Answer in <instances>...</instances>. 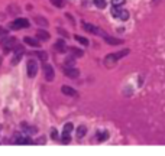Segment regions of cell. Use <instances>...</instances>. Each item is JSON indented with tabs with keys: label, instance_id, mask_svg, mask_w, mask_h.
Wrapping results in <instances>:
<instances>
[{
	"label": "cell",
	"instance_id": "1",
	"mask_svg": "<svg viewBox=\"0 0 165 156\" xmlns=\"http://www.w3.org/2000/svg\"><path fill=\"white\" fill-rule=\"evenodd\" d=\"M9 28L13 30L26 29V28H29V20H28V19H23V17H19V19H15V20L10 23Z\"/></svg>",
	"mask_w": 165,
	"mask_h": 156
},
{
	"label": "cell",
	"instance_id": "2",
	"mask_svg": "<svg viewBox=\"0 0 165 156\" xmlns=\"http://www.w3.org/2000/svg\"><path fill=\"white\" fill-rule=\"evenodd\" d=\"M112 15L116 19H122V20H127L129 19V12L125 9H120V6H113L112 7Z\"/></svg>",
	"mask_w": 165,
	"mask_h": 156
},
{
	"label": "cell",
	"instance_id": "3",
	"mask_svg": "<svg viewBox=\"0 0 165 156\" xmlns=\"http://www.w3.org/2000/svg\"><path fill=\"white\" fill-rule=\"evenodd\" d=\"M26 74L29 78H34L36 74H38V62L34 61V59H29L28 64H26Z\"/></svg>",
	"mask_w": 165,
	"mask_h": 156
},
{
	"label": "cell",
	"instance_id": "4",
	"mask_svg": "<svg viewBox=\"0 0 165 156\" xmlns=\"http://www.w3.org/2000/svg\"><path fill=\"white\" fill-rule=\"evenodd\" d=\"M16 45H17V41H16V38H13V36H6L4 39H2V47L6 49V52L15 49Z\"/></svg>",
	"mask_w": 165,
	"mask_h": 156
},
{
	"label": "cell",
	"instance_id": "5",
	"mask_svg": "<svg viewBox=\"0 0 165 156\" xmlns=\"http://www.w3.org/2000/svg\"><path fill=\"white\" fill-rule=\"evenodd\" d=\"M83 29L90 32V33H93V35H100V36H104V35H106L102 29H99L97 26L91 25V23H85V22H83Z\"/></svg>",
	"mask_w": 165,
	"mask_h": 156
},
{
	"label": "cell",
	"instance_id": "6",
	"mask_svg": "<svg viewBox=\"0 0 165 156\" xmlns=\"http://www.w3.org/2000/svg\"><path fill=\"white\" fill-rule=\"evenodd\" d=\"M23 51H25V49H23L21 45H16V47H15V51H13L15 55H13V58H12V65H17V64H19V61H21L23 54H25Z\"/></svg>",
	"mask_w": 165,
	"mask_h": 156
},
{
	"label": "cell",
	"instance_id": "7",
	"mask_svg": "<svg viewBox=\"0 0 165 156\" xmlns=\"http://www.w3.org/2000/svg\"><path fill=\"white\" fill-rule=\"evenodd\" d=\"M44 77L47 81H52L55 78V71L54 68L49 65V64H45L44 62Z\"/></svg>",
	"mask_w": 165,
	"mask_h": 156
},
{
	"label": "cell",
	"instance_id": "8",
	"mask_svg": "<svg viewBox=\"0 0 165 156\" xmlns=\"http://www.w3.org/2000/svg\"><path fill=\"white\" fill-rule=\"evenodd\" d=\"M61 91H62V94L68 96V97H74V98L78 97V91L71 88V87H68V85H62V87H61Z\"/></svg>",
	"mask_w": 165,
	"mask_h": 156
},
{
	"label": "cell",
	"instance_id": "9",
	"mask_svg": "<svg viewBox=\"0 0 165 156\" xmlns=\"http://www.w3.org/2000/svg\"><path fill=\"white\" fill-rule=\"evenodd\" d=\"M64 72H65V75H67L68 78H78V75H80V71L74 67H65Z\"/></svg>",
	"mask_w": 165,
	"mask_h": 156
},
{
	"label": "cell",
	"instance_id": "10",
	"mask_svg": "<svg viewBox=\"0 0 165 156\" xmlns=\"http://www.w3.org/2000/svg\"><path fill=\"white\" fill-rule=\"evenodd\" d=\"M54 48H55V51L59 52V54L67 52V43H65V41H64V39H58V41L55 42Z\"/></svg>",
	"mask_w": 165,
	"mask_h": 156
},
{
	"label": "cell",
	"instance_id": "11",
	"mask_svg": "<svg viewBox=\"0 0 165 156\" xmlns=\"http://www.w3.org/2000/svg\"><path fill=\"white\" fill-rule=\"evenodd\" d=\"M116 61H117V56L114 54H109L106 58H104V65H106V67H113Z\"/></svg>",
	"mask_w": 165,
	"mask_h": 156
},
{
	"label": "cell",
	"instance_id": "12",
	"mask_svg": "<svg viewBox=\"0 0 165 156\" xmlns=\"http://www.w3.org/2000/svg\"><path fill=\"white\" fill-rule=\"evenodd\" d=\"M15 143H16V145H34V142H32V139L25 137V136H16Z\"/></svg>",
	"mask_w": 165,
	"mask_h": 156
},
{
	"label": "cell",
	"instance_id": "13",
	"mask_svg": "<svg viewBox=\"0 0 165 156\" xmlns=\"http://www.w3.org/2000/svg\"><path fill=\"white\" fill-rule=\"evenodd\" d=\"M49 38H51V35L48 33L47 30H44V29H38V30H36V39H41V41H48Z\"/></svg>",
	"mask_w": 165,
	"mask_h": 156
},
{
	"label": "cell",
	"instance_id": "14",
	"mask_svg": "<svg viewBox=\"0 0 165 156\" xmlns=\"http://www.w3.org/2000/svg\"><path fill=\"white\" fill-rule=\"evenodd\" d=\"M23 41H25V43H28L29 47H34V48H39L41 47V42L39 41H36V39L30 38V36H25L23 38Z\"/></svg>",
	"mask_w": 165,
	"mask_h": 156
},
{
	"label": "cell",
	"instance_id": "15",
	"mask_svg": "<svg viewBox=\"0 0 165 156\" xmlns=\"http://www.w3.org/2000/svg\"><path fill=\"white\" fill-rule=\"evenodd\" d=\"M103 38H104V41H106L107 43H110V45H119V43H123L122 39H116V38H113V36H109V35H104Z\"/></svg>",
	"mask_w": 165,
	"mask_h": 156
},
{
	"label": "cell",
	"instance_id": "16",
	"mask_svg": "<svg viewBox=\"0 0 165 156\" xmlns=\"http://www.w3.org/2000/svg\"><path fill=\"white\" fill-rule=\"evenodd\" d=\"M96 137H97L99 142H104L106 139H109V131H106V130L99 131L97 135H96Z\"/></svg>",
	"mask_w": 165,
	"mask_h": 156
},
{
	"label": "cell",
	"instance_id": "17",
	"mask_svg": "<svg viewBox=\"0 0 165 156\" xmlns=\"http://www.w3.org/2000/svg\"><path fill=\"white\" fill-rule=\"evenodd\" d=\"M85 133H87V129H85V126H78V129H77V137L78 139H81V137H84Z\"/></svg>",
	"mask_w": 165,
	"mask_h": 156
},
{
	"label": "cell",
	"instance_id": "18",
	"mask_svg": "<svg viewBox=\"0 0 165 156\" xmlns=\"http://www.w3.org/2000/svg\"><path fill=\"white\" fill-rule=\"evenodd\" d=\"M35 22H36L39 26H42V28H47V26H48V20H47V19H44V17H41V16L35 17Z\"/></svg>",
	"mask_w": 165,
	"mask_h": 156
},
{
	"label": "cell",
	"instance_id": "19",
	"mask_svg": "<svg viewBox=\"0 0 165 156\" xmlns=\"http://www.w3.org/2000/svg\"><path fill=\"white\" fill-rule=\"evenodd\" d=\"M74 39H76L77 42H80L81 45H85V47L89 45V39H85L84 36H80V35H76V36H74Z\"/></svg>",
	"mask_w": 165,
	"mask_h": 156
},
{
	"label": "cell",
	"instance_id": "20",
	"mask_svg": "<svg viewBox=\"0 0 165 156\" xmlns=\"http://www.w3.org/2000/svg\"><path fill=\"white\" fill-rule=\"evenodd\" d=\"M36 55H38V58L42 61V62H47V59H48V54L45 51H38L36 52Z\"/></svg>",
	"mask_w": 165,
	"mask_h": 156
},
{
	"label": "cell",
	"instance_id": "21",
	"mask_svg": "<svg viewBox=\"0 0 165 156\" xmlns=\"http://www.w3.org/2000/svg\"><path fill=\"white\" fill-rule=\"evenodd\" d=\"M70 52H71L74 56H83V55H84V52L81 51V49H78V48H70Z\"/></svg>",
	"mask_w": 165,
	"mask_h": 156
},
{
	"label": "cell",
	"instance_id": "22",
	"mask_svg": "<svg viewBox=\"0 0 165 156\" xmlns=\"http://www.w3.org/2000/svg\"><path fill=\"white\" fill-rule=\"evenodd\" d=\"M51 3L58 9H62L64 6H65V2H64V0H51Z\"/></svg>",
	"mask_w": 165,
	"mask_h": 156
},
{
	"label": "cell",
	"instance_id": "23",
	"mask_svg": "<svg viewBox=\"0 0 165 156\" xmlns=\"http://www.w3.org/2000/svg\"><path fill=\"white\" fill-rule=\"evenodd\" d=\"M74 64H76L74 55H72V56H68V58L65 59V67H74Z\"/></svg>",
	"mask_w": 165,
	"mask_h": 156
},
{
	"label": "cell",
	"instance_id": "24",
	"mask_svg": "<svg viewBox=\"0 0 165 156\" xmlns=\"http://www.w3.org/2000/svg\"><path fill=\"white\" fill-rule=\"evenodd\" d=\"M94 4H96L99 9H104L107 3H106V0H94Z\"/></svg>",
	"mask_w": 165,
	"mask_h": 156
},
{
	"label": "cell",
	"instance_id": "25",
	"mask_svg": "<svg viewBox=\"0 0 165 156\" xmlns=\"http://www.w3.org/2000/svg\"><path fill=\"white\" fill-rule=\"evenodd\" d=\"M61 140H62V143H70V142H71V136H70V133H62Z\"/></svg>",
	"mask_w": 165,
	"mask_h": 156
},
{
	"label": "cell",
	"instance_id": "26",
	"mask_svg": "<svg viewBox=\"0 0 165 156\" xmlns=\"http://www.w3.org/2000/svg\"><path fill=\"white\" fill-rule=\"evenodd\" d=\"M22 127H23L28 133H35V131H36V129H35V127H30V126H28V124H25V123L22 124Z\"/></svg>",
	"mask_w": 165,
	"mask_h": 156
},
{
	"label": "cell",
	"instance_id": "27",
	"mask_svg": "<svg viewBox=\"0 0 165 156\" xmlns=\"http://www.w3.org/2000/svg\"><path fill=\"white\" fill-rule=\"evenodd\" d=\"M72 129H74V127H72L71 123H67V124L64 126V133H71Z\"/></svg>",
	"mask_w": 165,
	"mask_h": 156
},
{
	"label": "cell",
	"instance_id": "28",
	"mask_svg": "<svg viewBox=\"0 0 165 156\" xmlns=\"http://www.w3.org/2000/svg\"><path fill=\"white\" fill-rule=\"evenodd\" d=\"M129 54V49H123L122 52H117V54H114L116 56H117V59L119 58H123V56H126V55Z\"/></svg>",
	"mask_w": 165,
	"mask_h": 156
},
{
	"label": "cell",
	"instance_id": "29",
	"mask_svg": "<svg viewBox=\"0 0 165 156\" xmlns=\"http://www.w3.org/2000/svg\"><path fill=\"white\" fill-rule=\"evenodd\" d=\"M125 2L126 0H112V4L113 6H122V4H125Z\"/></svg>",
	"mask_w": 165,
	"mask_h": 156
},
{
	"label": "cell",
	"instance_id": "30",
	"mask_svg": "<svg viewBox=\"0 0 165 156\" xmlns=\"http://www.w3.org/2000/svg\"><path fill=\"white\" fill-rule=\"evenodd\" d=\"M51 137L54 140L58 139V133H57V130H55V129H51Z\"/></svg>",
	"mask_w": 165,
	"mask_h": 156
},
{
	"label": "cell",
	"instance_id": "31",
	"mask_svg": "<svg viewBox=\"0 0 165 156\" xmlns=\"http://www.w3.org/2000/svg\"><path fill=\"white\" fill-rule=\"evenodd\" d=\"M58 32H59L61 35H64V36H68V33H67V32H65V30H62L61 28H58Z\"/></svg>",
	"mask_w": 165,
	"mask_h": 156
},
{
	"label": "cell",
	"instance_id": "32",
	"mask_svg": "<svg viewBox=\"0 0 165 156\" xmlns=\"http://www.w3.org/2000/svg\"><path fill=\"white\" fill-rule=\"evenodd\" d=\"M44 142H45V137H41L39 140H36V143L38 145H44Z\"/></svg>",
	"mask_w": 165,
	"mask_h": 156
},
{
	"label": "cell",
	"instance_id": "33",
	"mask_svg": "<svg viewBox=\"0 0 165 156\" xmlns=\"http://www.w3.org/2000/svg\"><path fill=\"white\" fill-rule=\"evenodd\" d=\"M0 35H6V30H4V29H0Z\"/></svg>",
	"mask_w": 165,
	"mask_h": 156
},
{
	"label": "cell",
	"instance_id": "34",
	"mask_svg": "<svg viewBox=\"0 0 165 156\" xmlns=\"http://www.w3.org/2000/svg\"><path fill=\"white\" fill-rule=\"evenodd\" d=\"M0 130H2V126H0Z\"/></svg>",
	"mask_w": 165,
	"mask_h": 156
}]
</instances>
